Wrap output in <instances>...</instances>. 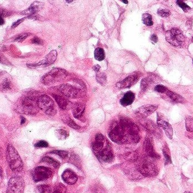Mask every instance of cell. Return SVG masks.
I'll list each match as a JSON object with an SVG mask.
<instances>
[{
	"mask_svg": "<svg viewBox=\"0 0 193 193\" xmlns=\"http://www.w3.org/2000/svg\"><path fill=\"white\" fill-rule=\"evenodd\" d=\"M109 135L113 141L120 144L137 143L139 140L138 128L133 123L128 122L114 123Z\"/></svg>",
	"mask_w": 193,
	"mask_h": 193,
	"instance_id": "cell-1",
	"label": "cell"
},
{
	"mask_svg": "<svg viewBox=\"0 0 193 193\" xmlns=\"http://www.w3.org/2000/svg\"><path fill=\"white\" fill-rule=\"evenodd\" d=\"M92 150L96 156L103 161L111 162L114 159V154L110 144L102 134H96L92 144Z\"/></svg>",
	"mask_w": 193,
	"mask_h": 193,
	"instance_id": "cell-2",
	"label": "cell"
},
{
	"mask_svg": "<svg viewBox=\"0 0 193 193\" xmlns=\"http://www.w3.org/2000/svg\"><path fill=\"white\" fill-rule=\"evenodd\" d=\"M6 158L10 168L14 172H20L23 170V163L18 152L13 145H9L6 150Z\"/></svg>",
	"mask_w": 193,
	"mask_h": 193,
	"instance_id": "cell-3",
	"label": "cell"
},
{
	"mask_svg": "<svg viewBox=\"0 0 193 193\" xmlns=\"http://www.w3.org/2000/svg\"><path fill=\"white\" fill-rule=\"evenodd\" d=\"M18 109L20 112L24 114L35 115L38 112L39 107L37 101L31 97H26L22 99Z\"/></svg>",
	"mask_w": 193,
	"mask_h": 193,
	"instance_id": "cell-4",
	"label": "cell"
},
{
	"mask_svg": "<svg viewBox=\"0 0 193 193\" xmlns=\"http://www.w3.org/2000/svg\"><path fill=\"white\" fill-rule=\"evenodd\" d=\"M136 169L141 175L147 177L156 176L158 172L155 163L147 159L139 161L136 164Z\"/></svg>",
	"mask_w": 193,
	"mask_h": 193,
	"instance_id": "cell-5",
	"label": "cell"
},
{
	"mask_svg": "<svg viewBox=\"0 0 193 193\" xmlns=\"http://www.w3.org/2000/svg\"><path fill=\"white\" fill-rule=\"evenodd\" d=\"M37 104L39 109L47 115L53 116L57 113L54 102L50 96L46 95L40 96L37 100Z\"/></svg>",
	"mask_w": 193,
	"mask_h": 193,
	"instance_id": "cell-6",
	"label": "cell"
},
{
	"mask_svg": "<svg viewBox=\"0 0 193 193\" xmlns=\"http://www.w3.org/2000/svg\"><path fill=\"white\" fill-rule=\"evenodd\" d=\"M66 75V71L64 69H52L43 77L42 82L46 85H49L65 78Z\"/></svg>",
	"mask_w": 193,
	"mask_h": 193,
	"instance_id": "cell-7",
	"label": "cell"
},
{
	"mask_svg": "<svg viewBox=\"0 0 193 193\" xmlns=\"http://www.w3.org/2000/svg\"><path fill=\"white\" fill-rule=\"evenodd\" d=\"M166 39L167 41L175 46H181L185 41V37L182 32L175 28L167 31Z\"/></svg>",
	"mask_w": 193,
	"mask_h": 193,
	"instance_id": "cell-8",
	"label": "cell"
},
{
	"mask_svg": "<svg viewBox=\"0 0 193 193\" xmlns=\"http://www.w3.org/2000/svg\"><path fill=\"white\" fill-rule=\"evenodd\" d=\"M25 184L23 178L20 176L11 177L9 181L6 193H23Z\"/></svg>",
	"mask_w": 193,
	"mask_h": 193,
	"instance_id": "cell-9",
	"label": "cell"
},
{
	"mask_svg": "<svg viewBox=\"0 0 193 193\" xmlns=\"http://www.w3.org/2000/svg\"><path fill=\"white\" fill-rule=\"evenodd\" d=\"M52 175V171L45 167H36L33 172V179L35 182H39L50 178Z\"/></svg>",
	"mask_w": 193,
	"mask_h": 193,
	"instance_id": "cell-10",
	"label": "cell"
},
{
	"mask_svg": "<svg viewBox=\"0 0 193 193\" xmlns=\"http://www.w3.org/2000/svg\"><path fill=\"white\" fill-rule=\"evenodd\" d=\"M12 79L5 71H0V91H8L11 89Z\"/></svg>",
	"mask_w": 193,
	"mask_h": 193,
	"instance_id": "cell-11",
	"label": "cell"
},
{
	"mask_svg": "<svg viewBox=\"0 0 193 193\" xmlns=\"http://www.w3.org/2000/svg\"><path fill=\"white\" fill-rule=\"evenodd\" d=\"M59 90L64 96L71 98H77L79 94L78 90L75 87L67 84H64L60 86Z\"/></svg>",
	"mask_w": 193,
	"mask_h": 193,
	"instance_id": "cell-12",
	"label": "cell"
},
{
	"mask_svg": "<svg viewBox=\"0 0 193 193\" xmlns=\"http://www.w3.org/2000/svg\"><path fill=\"white\" fill-rule=\"evenodd\" d=\"M143 150L147 154V156L154 159L159 158V155L154 150V144L151 138H147L145 139L143 142Z\"/></svg>",
	"mask_w": 193,
	"mask_h": 193,
	"instance_id": "cell-13",
	"label": "cell"
},
{
	"mask_svg": "<svg viewBox=\"0 0 193 193\" xmlns=\"http://www.w3.org/2000/svg\"><path fill=\"white\" fill-rule=\"evenodd\" d=\"M138 81V76L137 75H131L124 78L122 81L117 83L116 86L119 89L129 88L133 86Z\"/></svg>",
	"mask_w": 193,
	"mask_h": 193,
	"instance_id": "cell-14",
	"label": "cell"
},
{
	"mask_svg": "<svg viewBox=\"0 0 193 193\" xmlns=\"http://www.w3.org/2000/svg\"><path fill=\"white\" fill-rule=\"evenodd\" d=\"M158 107L155 105H147L139 107L136 111V114L141 116L142 118H146L148 116L151 115L157 110Z\"/></svg>",
	"mask_w": 193,
	"mask_h": 193,
	"instance_id": "cell-15",
	"label": "cell"
},
{
	"mask_svg": "<svg viewBox=\"0 0 193 193\" xmlns=\"http://www.w3.org/2000/svg\"><path fill=\"white\" fill-rule=\"evenodd\" d=\"M62 178L66 184L73 185L78 181V176L76 173L71 170H64L62 175Z\"/></svg>",
	"mask_w": 193,
	"mask_h": 193,
	"instance_id": "cell-16",
	"label": "cell"
},
{
	"mask_svg": "<svg viewBox=\"0 0 193 193\" xmlns=\"http://www.w3.org/2000/svg\"><path fill=\"white\" fill-rule=\"evenodd\" d=\"M53 96L61 109L66 110L72 107V104L64 96L58 94H53Z\"/></svg>",
	"mask_w": 193,
	"mask_h": 193,
	"instance_id": "cell-17",
	"label": "cell"
},
{
	"mask_svg": "<svg viewBox=\"0 0 193 193\" xmlns=\"http://www.w3.org/2000/svg\"><path fill=\"white\" fill-rule=\"evenodd\" d=\"M157 123L158 125L161 127L165 131L166 135L170 139H172L173 137V129L170 124H169L166 121L161 119L160 116L158 115V119H157Z\"/></svg>",
	"mask_w": 193,
	"mask_h": 193,
	"instance_id": "cell-18",
	"label": "cell"
},
{
	"mask_svg": "<svg viewBox=\"0 0 193 193\" xmlns=\"http://www.w3.org/2000/svg\"><path fill=\"white\" fill-rule=\"evenodd\" d=\"M42 3L39 2H35L31 5L27 9L24 10L21 14L22 15H27L28 17H31L38 12L42 8Z\"/></svg>",
	"mask_w": 193,
	"mask_h": 193,
	"instance_id": "cell-19",
	"label": "cell"
},
{
	"mask_svg": "<svg viewBox=\"0 0 193 193\" xmlns=\"http://www.w3.org/2000/svg\"><path fill=\"white\" fill-rule=\"evenodd\" d=\"M122 157L126 161L130 162H134L137 161L139 157V154L136 150L131 149H126L124 151V153L122 154Z\"/></svg>",
	"mask_w": 193,
	"mask_h": 193,
	"instance_id": "cell-20",
	"label": "cell"
},
{
	"mask_svg": "<svg viewBox=\"0 0 193 193\" xmlns=\"http://www.w3.org/2000/svg\"><path fill=\"white\" fill-rule=\"evenodd\" d=\"M72 112L74 117L76 119H78L83 115L85 111V105L80 102L75 103L72 106Z\"/></svg>",
	"mask_w": 193,
	"mask_h": 193,
	"instance_id": "cell-21",
	"label": "cell"
},
{
	"mask_svg": "<svg viewBox=\"0 0 193 193\" xmlns=\"http://www.w3.org/2000/svg\"><path fill=\"white\" fill-rule=\"evenodd\" d=\"M135 99V94L132 92H127L120 100V103L122 106H128L130 105Z\"/></svg>",
	"mask_w": 193,
	"mask_h": 193,
	"instance_id": "cell-22",
	"label": "cell"
},
{
	"mask_svg": "<svg viewBox=\"0 0 193 193\" xmlns=\"http://www.w3.org/2000/svg\"><path fill=\"white\" fill-rule=\"evenodd\" d=\"M140 123L150 133H154L156 132V125L152 120L142 118L140 120Z\"/></svg>",
	"mask_w": 193,
	"mask_h": 193,
	"instance_id": "cell-23",
	"label": "cell"
},
{
	"mask_svg": "<svg viewBox=\"0 0 193 193\" xmlns=\"http://www.w3.org/2000/svg\"><path fill=\"white\" fill-rule=\"evenodd\" d=\"M57 51H51V52L46 55L45 59L42 60L43 66H47L53 64L57 59Z\"/></svg>",
	"mask_w": 193,
	"mask_h": 193,
	"instance_id": "cell-24",
	"label": "cell"
},
{
	"mask_svg": "<svg viewBox=\"0 0 193 193\" xmlns=\"http://www.w3.org/2000/svg\"><path fill=\"white\" fill-rule=\"evenodd\" d=\"M165 93H166V95L173 101L177 102V103L183 102L184 101V99L182 96L176 94V93H173V92H170V90H167V91Z\"/></svg>",
	"mask_w": 193,
	"mask_h": 193,
	"instance_id": "cell-25",
	"label": "cell"
},
{
	"mask_svg": "<svg viewBox=\"0 0 193 193\" xmlns=\"http://www.w3.org/2000/svg\"><path fill=\"white\" fill-rule=\"evenodd\" d=\"M94 58L98 61H102L105 58V51L101 47H97L94 51Z\"/></svg>",
	"mask_w": 193,
	"mask_h": 193,
	"instance_id": "cell-26",
	"label": "cell"
},
{
	"mask_svg": "<svg viewBox=\"0 0 193 193\" xmlns=\"http://www.w3.org/2000/svg\"><path fill=\"white\" fill-rule=\"evenodd\" d=\"M42 161H44L47 163L52 166H53L54 168H58L60 165V162L53 159V158H51L49 156H45L42 158Z\"/></svg>",
	"mask_w": 193,
	"mask_h": 193,
	"instance_id": "cell-27",
	"label": "cell"
},
{
	"mask_svg": "<svg viewBox=\"0 0 193 193\" xmlns=\"http://www.w3.org/2000/svg\"><path fill=\"white\" fill-rule=\"evenodd\" d=\"M142 21L143 23L147 26H152L153 24L152 16L148 13L143 14L142 16Z\"/></svg>",
	"mask_w": 193,
	"mask_h": 193,
	"instance_id": "cell-28",
	"label": "cell"
},
{
	"mask_svg": "<svg viewBox=\"0 0 193 193\" xmlns=\"http://www.w3.org/2000/svg\"><path fill=\"white\" fill-rule=\"evenodd\" d=\"M55 134L57 137L60 140H64L67 138L69 136V133L63 129H58L56 130Z\"/></svg>",
	"mask_w": 193,
	"mask_h": 193,
	"instance_id": "cell-29",
	"label": "cell"
},
{
	"mask_svg": "<svg viewBox=\"0 0 193 193\" xmlns=\"http://www.w3.org/2000/svg\"><path fill=\"white\" fill-rule=\"evenodd\" d=\"M37 189L40 193H51L53 188L48 185H41L37 186Z\"/></svg>",
	"mask_w": 193,
	"mask_h": 193,
	"instance_id": "cell-30",
	"label": "cell"
},
{
	"mask_svg": "<svg viewBox=\"0 0 193 193\" xmlns=\"http://www.w3.org/2000/svg\"><path fill=\"white\" fill-rule=\"evenodd\" d=\"M51 193H69L63 185L58 184L53 187V191Z\"/></svg>",
	"mask_w": 193,
	"mask_h": 193,
	"instance_id": "cell-31",
	"label": "cell"
},
{
	"mask_svg": "<svg viewBox=\"0 0 193 193\" xmlns=\"http://www.w3.org/2000/svg\"><path fill=\"white\" fill-rule=\"evenodd\" d=\"M163 152L164 154V156L165 158V161H166V164H168L170 163H172V160L170 157V152L168 149V147H164L163 149Z\"/></svg>",
	"mask_w": 193,
	"mask_h": 193,
	"instance_id": "cell-32",
	"label": "cell"
},
{
	"mask_svg": "<svg viewBox=\"0 0 193 193\" xmlns=\"http://www.w3.org/2000/svg\"><path fill=\"white\" fill-rule=\"evenodd\" d=\"M96 80L97 82L100 83L101 85H105L107 81L106 74L104 73H99L97 74L96 75Z\"/></svg>",
	"mask_w": 193,
	"mask_h": 193,
	"instance_id": "cell-33",
	"label": "cell"
},
{
	"mask_svg": "<svg viewBox=\"0 0 193 193\" xmlns=\"http://www.w3.org/2000/svg\"><path fill=\"white\" fill-rule=\"evenodd\" d=\"M186 128L188 132H193V118L189 117L186 119L185 121Z\"/></svg>",
	"mask_w": 193,
	"mask_h": 193,
	"instance_id": "cell-34",
	"label": "cell"
},
{
	"mask_svg": "<svg viewBox=\"0 0 193 193\" xmlns=\"http://www.w3.org/2000/svg\"><path fill=\"white\" fill-rule=\"evenodd\" d=\"M51 153L57 155L62 159H65L69 156V152L64 150H53L51 152Z\"/></svg>",
	"mask_w": 193,
	"mask_h": 193,
	"instance_id": "cell-35",
	"label": "cell"
},
{
	"mask_svg": "<svg viewBox=\"0 0 193 193\" xmlns=\"http://www.w3.org/2000/svg\"><path fill=\"white\" fill-rule=\"evenodd\" d=\"M105 191L101 186L96 185L89 190V193H105Z\"/></svg>",
	"mask_w": 193,
	"mask_h": 193,
	"instance_id": "cell-36",
	"label": "cell"
},
{
	"mask_svg": "<svg viewBox=\"0 0 193 193\" xmlns=\"http://www.w3.org/2000/svg\"><path fill=\"white\" fill-rule=\"evenodd\" d=\"M150 83V80L149 78H143L142 80L141 81V90L142 91L146 90L149 87Z\"/></svg>",
	"mask_w": 193,
	"mask_h": 193,
	"instance_id": "cell-37",
	"label": "cell"
},
{
	"mask_svg": "<svg viewBox=\"0 0 193 193\" xmlns=\"http://www.w3.org/2000/svg\"><path fill=\"white\" fill-rule=\"evenodd\" d=\"M66 123L70 127L72 128L75 129H79L80 128V127L78 125V124H76L75 122H74V121L71 119L69 118L67 120H66Z\"/></svg>",
	"mask_w": 193,
	"mask_h": 193,
	"instance_id": "cell-38",
	"label": "cell"
},
{
	"mask_svg": "<svg viewBox=\"0 0 193 193\" xmlns=\"http://www.w3.org/2000/svg\"><path fill=\"white\" fill-rule=\"evenodd\" d=\"M177 4L185 12H187L191 9L188 5L186 4L182 1H177Z\"/></svg>",
	"mask_w": 193,
	"mask_h": 193,
	"instance_id": "cell-39",
	"label": "cell"
},
{
	"mask_svg": "<svg viewBox=\"0 0 193 193\" xmlns=\"http://www.w3.org/2000/svg\"><path fill=\"white\" fill-rule=\"evenodd\" d=\"M28 36H29V34L28 33H22V34L18 35V36L15 38L14 41H15L22 42L25 39H26Z\"/></svg>",
	"mask_w": 193,
	"mask_h": 193,
	"instance_id": "cell-40",
	"label": "cell"
},
{
	"mask_svg": "<svg viewBox=\"0 0 193 193\" xmlns=\"http://www.w3.org/2000/svg\"><path fill=\"white\" fill-rule=\"evenodd\" d=\"M158 14H159L161 17L166 18L170 16V11L165 9H159L158 10Z\"/></svg>",
	"mask_w": 193,
	"mask_h": 193,
	"instance_id": "cell-41",
	"label": "cell"
},
{
	"mask_svg": "<svg viewBox=\"0 0 193 193\" xmlns=\"http://www.w3.org/2000/svg\"><path fill=\"white\" fill-rule=\"evenodd\" d=\"M49 146L48 143L47 142L45 141L41 140L38 141V142L36 143L35 145V146L37 148H44V147H47Z\"/></svg>",
	"mask_w": 193,
	"mask_h": 193,
	"instance_id": "cell-42",
	"label": "cell"
},
{
	"mask_svg": "<svg viewBox=\"0 0 193 193\" xmlns=\"http://www.w3.org/2000/svg\"><path fill=\"white\" fill-rule=\"evenodd\" d=\"M168 89L163 85H158L155 87V90L161 93H165L167 91Z\"/></svg>",
	"mask_w": 193,
	"mask_h": 193,
	"instance_id": "cell-43",
	"label": "cell"
},
{
	"mask_svg": "<svg viewBox=\"0 0 193 193\" xmlns=\"http://www.w3.org/2000/svg\"><path fill=\"white\" fill-rule=\"evenodd\" d=\"M0 63H2V64H7V65H10L11 63L6 58L4 55L0 53Z\"/></svg>",
	"mask_w": 193,
	"mask_h": 193,
	"instance_id": "cell-44",
	"label": "cell"
},
{
	"mask_svg": "<svg viewBox=\"0 0 193 193\" xmlns=\"http://www.w3.org/2000/svg\"><path fill=\"white\" fill-rule=\"evenodd\" d=\"M32 42L34 44H36V45H42L43 44V41L41 39H40L38 37H35L32 39Z\"/></svg>",
	"mask_w": 193,
	"mask_h": 193,
	"instance_id": "cell-45",
	"label": "cell"
},
{
	"mask_svg": "<svg viewBox=\"0 0 193 193\" xmlns=\"http://www.w3.org/2000/svg\"><path fill=\"white\" fill-rule=\"evenodd\" d=\"M25 19H26V18H24L20 19H19V20H17V22H14V23L13 24V25H12V27H17L18 26H19V24H20V23H22L23 21H24V20H25Z\"/></svg>",
	"mask_w": 193,
	"mask_h": 193,
	"instance_id": "cell-46",
	"label": "cell"
},
{
	"mask_svg": "<svg viewBox=\"0 0 193 193\" xmlns=\"http://www.w3.org/2000/svg\"><path fill=\"white\" fill-rule=\"evenodd\" d=\"M150 40H151V41L153 42L156 43V42H157V41H158V37L156 36V35H154H154H152V36L150 37Z\"/></svg>",
	"mask_w": 193,
	"mask_h": 193,
	"instance_id": "cell-47",
	"label": "cell"
},
{
	"mask_svg": "<svg viewBox=\"0 0 193 193\" xmlns=\"http://www.w3.org/2000/svg\"><path fill=\"white\" fill-rule=\"evenodd\" d=\"M100 66H99V65H95V66H94V67H93V69L96 71V72H98L99 70H100Z\"/></svg>",
	"mask_w": 193,
	"mask_h": 193,
	"instance_id": "cell-48",
	"label": "cell"
},
{
	"mask_svg": "<svg viewBox=\"0 0 193 193\" xmlns=\"http://www.w3.org/2000/svg\"><path fill=\"white\" fill-rule=\"evenodd\" d=\"M5 23V21L4 19L3 18V17H2L1 15H0V26L3 25Z\"/></svg>",
	"mask_w": 193,
	"mask_h": 193,
	"instance_id": "cell-49",
	"label": "cell"
},
{
	"mask_svg": "<svg viewBox=\"0 0 193 193\" xmlns=\"http://www.w3.org/2000/svg\"><path fill=\"white\" fill-rule=\"evenodd\" d=\"M26 121V119L23 116H21V123H20L21 125H23V124H24Z\"/></svg>",
	"mask_w": 193,
	"mask_h": 193,
	"instance_id": "cell-50",
	"label": "cell"
},
{
	"mask_svg": "<svg viewBox=\"0 0 193 193\" xmlns=\"http://www.w3.org/2000/svg\"><path fill=\"white\" fill-rule=\"evenodd\" d=\"M121 2H123V3H124V4H128V1H127V0L121 1Z\"/></svg>",
	"mask_w": 193,
	"mask_h": 193,
	"instance_id": "cell-51",
	"label": "cell"
},
{
	"mask_svg": "<svg viewBox=\"0 0 193 193\" xmlns=\"http://www.w3.org/2000/svg\"><path fill=\"white\" fill-rule=\"evenodd\" d=\"M2 171L1 168H0V176H2Z\"/></svg>",
	"mask_w": 193,
	"mask_h": 193,
	"instance_id": "cell-52",
	"label": "cell"
},
{
	"mask_svg": "<svg viewBox=\"0 0 193 193\" xmlns=\"http://www.w3.org/2000/svg\"><path fill=\"white\" fill-rule=\"evenodd\" d=\"M185 193H190V192H185Z\"/></svg>",
	"mask_w": 193,
	"mask_h": 193,
	"instance_id": "cell-53",
	"label": "cell"
},
{
	"mask_svg": "<svg viewBox=\"0 0 193 193\" xmlns=\"http://www.w3.org/2000/svg\"><path fill=\"white\" fill-rule=\"evenodd\" d=\"M192 41L193 42V38H192Z\"/></svg>",
	"mask_w": 193,
	"mask_h": 193,
	"instance_id": "cell-54",
	"label": "cell"
}]
</instances>
